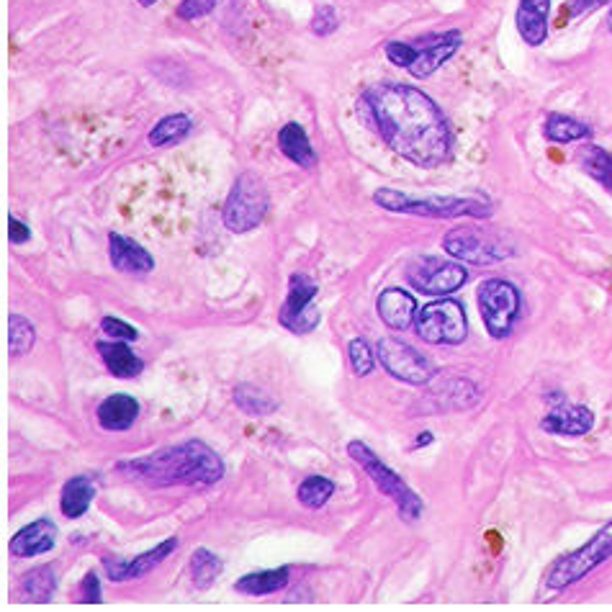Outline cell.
<instances>
[{
  "instance_id": "obj_1",
  "label": "cell",
  "mask_w": 612,
  "mask_h": 612,
  "mask_svg": "<svg viewBox=\"0 0 612 612\" xmlns=\"http://www.w3.org/2000/svg\"><path fill=\"white\" fill-rule=\"evenodd\" d=\"M358 108L399 157L417 168H438L450 157L453 134L440 106L420 88L404 83H378L363 93Z\"/></svg>"
},
{
  "instance_id": "obj_16",
  "label": "cell",
  "mask_w": 612,
  "mask_h": 612,
  "mask_svg": "<svg viewBox=\"0 0 612 612\" xmlns=\"http://www.w3.org/2000/svg\"><path fill=\"white\" fill-rule=\"evenodd\" d=\"M108 258H111L114 270L126 273V276H144V273L155 270V258L150 252L119 232L108 234Z\"/></svg>"
},
{
  "instance_id": "obj_35",
  "label": "cell",
  "mask_w": 612,
  "mask_h": 612,
  "mask_svg": "<svg viewBox=\"0 0 612 612\" xmlns=\"http://www.w3.org/2000/svg\"><path fill=\"white\" fill-rule=\"evenodd\" d=\"M101 332H106V337H111V340H124V342H134L139 337V332L134 330L132 324H126L124 319L116 317H103Z\"/></svg>"
},
{
  "instance_id": "obj_9",
  "label": "cell",
  "mask_w": 612,
  "mask_h": 612,
  "mask_svg": "<svg viewBox=\"0 0 612 612\" xmlns=\"http://www.w3.org/2000/svg\"><path fill=\"white\" fill-rule=\"evenodd\" d=\"M476 301H479V312L489 337L494 340L510 337L520 317V288L504 278H486L484 283H479Z\"/></svg>"
},
{
  "instance_id": "obj_2",
  "label": "cell",
  "mask_w": 612,
  "mask_h": 612,
  "mask_svg": "<svg viewBox=\"0 0 612 612\" xmlns=\"http://www.w3.org/2000/svg\"><path fill=\"white\" fill-rule=\"evenodd\" d=\"M129 479L144 481L150 486H211L224 479V461L204 440H186L180 445H170L150 453V456L134 458L116 466Z\"/></svg>"
},
{
  "instance_id": "obj_17",
  "label": "cell",
  "mask_w": 612,
  "mask_h": 612,
  "mask_svg": "<svg viewBox=\"0 0 612 612\" xmlns=\"http://www.w3.org/2000/svg\"><path fill=\"white\" fill-rule=\"evenodd\" d=\"M376 312L378 317L384 319L389 330L404 332L412 327L420 309H417V301H414L409 291H404V288H386V291L378 294Z\"/></svg>"
},
{
  "instance_id": "obj_40",
  "label": "cell",
  "mask_w": 612,
  "mask_h": 612,
  "mask_svg": "<svg viewBox=\"0 0 612 612\" xmlns=\"http://www.w3.org/2000/svg\"><path fill=\"white\" fill-rule=\"evenodd\" d=\"M157 0H139V6H144V8H150V6H155Z\"/></svg>"
},
{
  "instance_id": "obj_25",
  "label": "cell",
  "mask_w": 612,
  "mask_h": 612,
  "mask_svg": "<svg viewBox=\"0 0 612 612\" xmlns=\"http://www.w3.org/2000/svg\"><path fill=\"white\" fill-rule=\"evenodd\" d=\"M543 134H546L548 142L553 144H574L584 142V139H592V126L584 124V121L574 119V116L566 114H551L543 124Z\"/></svg>"
},
{
  "instance_id": "obj_19",
  "label": "cell",
  "mask_w": 612,
  "mask_h": 612,
  "mask_svg": "<svg viewBox=\"0 0 612 612\" xmlns=\"http://www.w3.org/2000/svg\"><path fill=\"white\" fill-rule=\"evenodd\" d=\"M548 18H551V0H520L517 6V34L530 47H540L548 39Z\"/></svg>"
},
{
  "instance_id": "obj_24",
  "label": "cell",
  "mask_w": 612,
  "mask_h": 612,
  "mask_svg": "<svg viewBox=\"0 0 612 612\" xmlns=\"http://www.w3.org/2000/svg\"><path fill=\"white\" fill-rule=\"evenodd\" d=\"M96 499V481L90 476H72L70 481H65L60 494V510L62 515L75 520V517H83L90 510V504Z\"/></svg>"
},
{
  "instance_id": "obj_3",
  "label": "cell",
  "mask_w": 612,
  "mask_h": 612,
  "mask_svg": "<svg viewBox=\"0 0 612 612\" xmlns=\"http://www.w3.org/2000/svg\"><path fill=\"white\" fill-rule=\"evenodd\" d=\"M373 204L391 214L427 216V219H489L494 204L484 196H417V193L378 188L373 193Z\"/></svg>"
},
{
  "instance_id": "obj_6",
  "label": "cell",
  "mask_w": 612,
  "mask_h": 612,
  "mask_svg": "<svg viewBox=\"0 0 612 612\" xmlns=\"http://www.w3.org/2000/svg\"><path fill=\"white\" fill-rule=\"evenodd\" d=\"M348 456L366 471V476L373 481V486H376L378 492L396 504V510H399V515H402L404 520L414 522L422 515L425 504H422V499L417 497V492H414L412 486H409L402 476L396 474V471H391V468L386 466V463L381 461L366 443H360V440L348 443Z\"/></svg>"
},
{
  "instance_id": "obj_42",
  "label": "cell",
  "mask_w": 612,
  "mask_h": 612,
  "mask_svg": "<svg viewBox=\"0 0 612 612\" xmlns=\"http://www.w3.org/2000/svg\"><path fill=\"white\" fill-rule=\"evenodd\" d=\"M607 24H610V31H612V8H610V16H607Z\"/></svg>"
},
{
  "instance_id": "obj_18",
  "label": "cell",
  "mask_w": 612,
  "mask_h": 612,
  "mask_svg": "<svg viewBox=\"0 0 612 612\" xmlns=\"http://www.w3.org/2000/svg\"><path fill=\"white\" fill-rule=\"evenodd\" d=\"M54 546H57V525L47 520V517H42V520L31 522V525L18 530L11 538V543H8V551L16 558H34L49 553Z\"/></svg>"
},
{
  "instance_id": "obj_26",
  "label": "cell",
  "mask_w": 612,
  "mask_h": 612,
  "mask_svg": "<svg viewBox=\"0 0 612 612\" xmlns=\"http://www.w3.org/2000/svg\"><path fill=\"white\" fill-rule=\"evenodd\" d=\"M576 162L582 165L584 173L589 175L592 180H597L602 188L612 196V155L600 147V144H589V147H582L579 155H576Z\"/></svg>"
},
{
  "instance_id": "obj_12",
  "label": "cell",
  "mask_w": 612,
  "mask_h": 612,
  "mask_svg": "<svg viewBox=\"0 0 612 612\" xmlns=\"http://www.w3.org/2000/svg\"><path fill=\"white\" fill-rule=\"evenodd\" d=\"M376 355L381 360V366L386 368V373H391L394 378L404 381V384L412 386H425L435 378V363H432L427 355H422L420 350H414L407 342L396 340V337H384L378 340Z\"/></svg>"
},
{
  "instance_id": "obj_32",
  "label": "cell",
  "mask_w": 612,
  "mask_h": 612,
  "mask_svg": "<svg viewBox=\"0 0 612 612\" xmlns=\"http://www.w3.org/2000/svg\"><path fill=\"white\" fill-rule=\"evenodd\" d=\"M36 342V327L21 314L8 317V348L13 355H26Z\"/></svg>"
},
{
  "instance_id": "obj_33",
  "label": "cell",
  "mask_w": 612,
  "mask_h": 612,
  "mask_svg": "<svg viewBox=\"0 0 612 612\" xmlns=\"http://www.w3.org/2000/svg\"><path fill=\"white\" fill-rule=\"evenodd\" d=\"M348 358L355 376H368V373L373 371V366H376L378 355L363 337H355V340H350L348 345Z\"/></svg>"
},
{
  "instance_id": "obj_7",
  "label": "cell",
  "mask_w": 612,
  "mask_h": 612,
  "mask_svg": "<svg viewBox=\"0 0 612 612\" xmlns=\"http://www.w3.org/2000/svg\"><path fill=\"white\" fill-rule=\"evenodd\" d=\"M270 209V193L265 180L255 173H242L234 180L232 191L224 201V227L234 234H247L265 222Z\"/></svg>"
},
{
  "instance_id": "obj_23",
  "label": "cell",
  "mask_w": 612,
  "mask_h": 612,
  "mask_svg": "<svg viewBox=\"0 0 612 612\" xmlns=\"http://www.w3.org/2000/svg\"><path fill=\"white\" fill-rule=\"evenodd\" d=\"M288 582H291V566H278V569H263L245 574L242 579H237L234 589L240 594H247V597H268V594L286 589Z\"/></svg>"
},
{
  "instance_id": "obj_14",
  "label": "cell",
  "mask_w": 612,
  "mask_h": 612,
  "mask_svg": "<svg viewBox=\"0 0 612 612\" xmlns=\"http://www.w3.org/2000/svg\"><path fill=\"white\" fill-rule=\"evenodd\" d=\"M180 540L175 538V535H170V538H165L162 543H157L155 548H150V551L139 553L137 558H132V561H124V558H103V569H106L108 579L111 582H129V579H139V576L150 574V571H155L157 566L165 561V558L173 556L175 551H178Z\"/></svg>"
},
{
  "instance_id": "obj_39",
  "label": "cell",
  "mask_w": 612,
  "mask_h": 612,
  "mask_svg": "<svg viewBox=\"0 0 612 612\" xmlns=\"http://www.w3.org/2000/svg\"><path fill=\"white\" fill-rule=\"evenodd\" d=\"M605 3H612V0H571V3H569V16L571 18L587 16L589 11L605 6Z\"/></svg>"
},
{
  "instance_id": "obj_11",
  "label": "cell",
  "mask_w": 612,
  "mask_h": 612,
  "mask_svg": "<svg viewBox=\"0 0 612 612\" xmlns=\"http://www.w3.org/2000/svg\"><path fill=\"white\" fill-rule=\"evenodd\" d=\"M317 294L319 286L304 273H294L288 278V294L286 301L278 309V322L281 327H286L288 332L294 335H309L319 327L322 322V314L317 309Z\"/></svg>"
},
{
  "instance_id": "obj_21",
  "label": "cell",
  "mask_w": 612,
  "mask_h": 612,
  "mask_svg": "<svg viewBox=\"0 0 612 612\" xmlns=\"http://www.w3.org/2000/svg\"><path fill=\"white\" fill-rule=\"evenodd\" d=\"M96 350L101 353L103 366L116 378H137L144 371V360L134 353L124 340H101L96 342Z\"/></svg>"
},
{
  "instance_id": "obj_13",
  "label": "cell",
  "mask_w": 612,
  "mask_h": 612,
  "mask_svg": "<svg viewBox=\"0 0 612 612\" xmlns=\"http://www.w3.org/2000/svg\"><path fill=\"white\" fill-rule=\"evenodd\" d=\"M407 281L417 291L427 296H450L458 288L466 286L468 270L463 268L461 260H440V258H417L409 263Z\"/></svg>"
},
{
  "instance_id": "obj_30",
  "label": "cell",
  "mask_w": 612,
  "mask_h": 612,
  "mask_svg": "<svg viewBox=\"0 0 612 612\" xmlns=\"http://www.w3.org/2000/svg\"><path fill=\"white\" fill-rule=\"evenodd\" d=\"M335 494V481L327 479V476H306L304 481L296 489V497L304 504L306 510H322L324 504L330 502V497Z\"/></svg>"
},
{
  "instance_id": "obj_29",
  "label": "cell",
  "mask_w": 612,
  "mask_h": 612,
  "mask_svg": "<svg viewBox=\"0 0 612 612\" xmlns=\"http://www.w3.org/2000/svg\"><path fill=\"white\" fill-rule=\"evenodd\" d=\"M222 558L211 553L209 548H196L191 556V579L196 589H209L222 576Z\"/></svg>"
},
{
  "instance_id": "obj_5",
  "label": "cell",
  "mask_w": 612,
  "mask_h": 612,
  "mask_svg": "<svg viewBox=\"0 0 612 612\" xmlns=\"http://www.w3.org/2000/svg\"><path fill=\"white\" fill-rule=\"evenodd\" d=\"M610 558H612V520L607 522L605 528L597 530L584 546H579L576 551L558 558L556 564H553L546 574V589L553 594L566 592L569 587H574V584H579L582 579H587L594 569H600L602 564H607Z\"/></svg>"
},
{
  "instance_id": "obj_28",
  "label": "cell",
  "mask_w": 612,
  "mask_h": 612,
  "mask_svg": "<svg viewBox=\"0 0 612 612\" xmlns=\"http://www.w3.org/2000/svg\"><path fill=\"white\" fill-rule=\"evenodd\" d=\"M21 592L34 602H49L57 592V571L52 566H36L21 576Z\"/></svg>"
},
{
  "instance_id": "obj_15",
  "label": "cell",
  "mask_w": 612,
  "mask_h": 612,
  "mask_svg": "<svg viewBox=\"0 0 612 612\" xmlns=\"http://www.w3.org/2000/svg\"><path fill=\"white\" fill-rule=\"evenodd\" d=\"M594 412L584 404H569L566 399L556 402V407L540 420V430L558 438H584L594 430Z\"/></svg>"
},
{
  "instance_id": "obj_10",
  "label": "cell",
  "mask_w": 612,
  "mask_h": 612,
  "mask_svg": "<svg viewBox=\"0 0 612 612\" xmlns=\"http://www.w3.org/2000/svg\"><path fill=\"white\" fill-rule=\"evenodd\" d=\"M414 330L430 345H461L468 337V317L456 299H440L422 306Z\"/></svg>"
},
{
  "instance_id": "obj_8",
  "label": "cell",
  "mask_w": 612,
  "mask_h": 612,
  "mask_svg": "<svg viewBox=\"0 0 612 612\" xmlns=\"http://www.w3.org/2000/svg\"><path fill=\"white\" fill-rule=\"evenodd\" d=\"M443 250L453 260H461L468 265H494L515 255V247L499 237L492 229L481 227H463L450 229L443 237Z\"/></svg>"
},
{
  "instance_id": "obj_22",
  "label": "cell",
  "mask_w": 612,
  "mask_h": 612,
  "mask_svg": "<svg viewBox=\"0 0 612 612\" xmlns=\"http://www.w3.org/2000/svg\"><path fill=\"white\" fill-rule=\"evenodd\" d=\"M278 150L294 162V165H299V168L304 170H312L319 160L312 147V139H309V134H306V129L299 121H288V124L281 126V132H278Z\"/></svg>"
},
{
  "instance_id": "obj_31",
  "label": "cell",
  "mask_w": 612,
  "mask_h": 612,
  "mask_svg": "<svg viewBox=\"0 0 612 612\" xmlns=\"http://www.w3.org/2000/svg\"><path fill=\"white\" fill-rule=\"evenodd\" d=\"M191 126L193 121L188 119L186 114H170L157 121L150 137H147V142H150L152 147H168V144H175L186 137V134L191 132Z\"/></svg>"
},
{
  "instance_id": "obj_4",
  "label": "cell",
  "mask_w": 612,
  "mask_h": 612,
  "mask_svg": "<svg viewBox=\"0 0 612 612\" xmlns=\"http://www.w3.org/2000/svg\"><path fill=\"white\" fill-rule=\"evenodd\" d=\"M463 34L458 29L427 34L414 42H386L384 52L391 65L404 67L412 78H430L461 49Z\"/></svg>"
},
{
  "instance_id": "obj_41",
  "label": "cell",
  "mask_w": 612,
  "mask_h": 612,
  "mask_svg": "<svg viewBox=\"0 0 612 612\" xmlns=\"http://www.w3.org/2000/svg\"><path fill=\"white\" fill-rule=\"evenodd\" d=\"M430 440H432V438H430V432H425V438L417 440V445H425V443H430Z\"/></svg>"
},
{
  "instance_id": "obj_20",
  "label": "cell",
  "mask_w": 612,
  "mask_h": 612,
  "mask_svg": "<svg viewBox=\"0 0 612 612\" xmlns=\"http://www.w3.org/2000/svg\"><path fill=\"white\" fill-rule=\"evenodd\" d=\"M139 402L132 394H111L106 396L96 409L98 425L106 432H124L137 422Z\"/></svg>"
},
{
  "instance_id": "obj_36",
  "label": "cell",
  "mask_w": 612,
  "mask_h": 612,
  "mask_svg": "<svg viewBox=\"0 0 612 612\" xmlns=\"http://www.w3.org/2000/svg\"><path fill=\"white\" fill-rule=\"evenodd\" d=\"M216 0H180L178 18L180 21H198L214 11Z\"/></svg>"
},
{
  "instance_id": "obj_37",
  "label": "cell",
  "mask_w": 612,
  "mask_h": 612,
  "mask_svg": "<svg viewBox=\"0 0 612 612\" xmlns=\"http://www.w3.org/2000/svg\"><path fill=\"white\" fill-rule=\"evenodd\" d=\"M101 597H103L101 579H98L96 571H88V574L83 576V582H80L78 600L85 602V605H90V602H101Z\"/></svg>"
},
{
  "instance_id": "obj_34",
  "label": "cell",
  "mask_w": 612,
  "mask_h": 612,
  "mask_svg": "<svg viewBox=\"0 0 612 612\" xmlns=\"http://www.w3.org/2000/svg\"><path fill=\"white\" fill-rule=\"evenodd\" d=\"M337 26H340V18H337V11L332 6H319L317 13L312 18V31L317 36H330L335 34Z\"/></svg>"
},
{
  "instance_id": "obj_27",
  "label": "cell",
  "mask_w": 612,
  "mask_h": 612,
  "mask_svg": "<svg viewBox=\"0 0 612 612\" xmlns=\"http://www.w3.org/2000/svg\"><path fill=\"white\" fill-rule=\"evenodd\" d=\"M232 396L234 404H237L247 417H268V414H273L278 409V402L268 394V391L258 389V386L252 384L234 386Z\"/></svg>"
},
{
  "instance_id": "obj_38",
  "label": "cell",
  "mask_w": 612,
  "mask_h": 612,
  "mask_svg": "<svg viewBox=\"0 0 612 612\" xmlns=\"http://www.w3.org/2000/svg\"><path fill=\"white\" fill-rule=\"evenodd\" d=\"M8 240H11V245H26L31 240L29 224H24L16 216H8Z\"/></svg>"
}]
</instances>
